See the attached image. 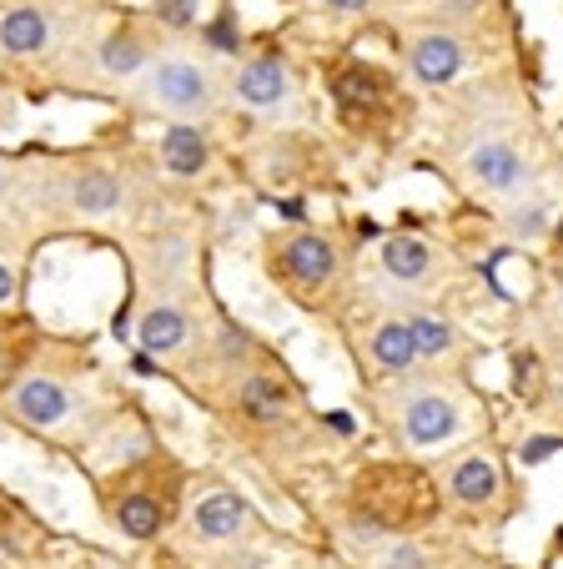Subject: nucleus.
<instances>
[{"mask_svg":"<svg viewBox=\"0 0 563 569\" xmlns=\"http://www.w3.org/2000/svg\"><path fill=\"white\" fill-rule=\"evenodd\" d=\"M137 409V388H121L111 378V368L97 353V338L46 328L21 373L0 393V429L86 469Z\"/></svg>","mask_w":563,"mask_h":569,"instance_id":"f257e3e1","label":"nucleus"},{"mask_svg":"<svg viewBox=\"0 0 563 569\" xmlns=\"http://www.w3.org/2000/svg\"><path fill=\"white\" fill-rule=\"evenodd\" d=\"M157 187L141 147H131V127L117 121L86 147L21 151V177L6 207H21L51 232H127L157 207Z\"/></svg>","mask_w":563,"mask_h":569,"instance_id":"f03ea898","label":"nucleus"},{"mask_svg":"<svg viewBox=\"0 0 563 569\" xmlns=\"http://www.w3.org/2000/svg\"><path fill=\"white\" fill-rule=\"evenodd\" d=\"M86 483H91V505L97 519L117 545L151 555L157 545H167V535L177 529L187 495H192L197 469L161 439L151 409L141 403L127 423L117 429V439L86 463Z\"/></svg>","mask_w":563,"mask_h":569,"instance_id":"7ed1b4c3","label":"nucleus"},{"mask_svg":"<svg viewBox=\"0 0 563 569\" xmlns=\"http://www.w3.org/2000/svg\"><path fill=\"white\" fill-rule=\"evenodd\" d=\"M257 463H292L312 443V403L272 343L197 403Z\"/></svg>","mask_w":563,"mask_h":569,"instance_id":"20e7f679","label":"nucleus"},{"mask_svg":"<svg viewBox=\"0 0 563 569\" xmlns=\"http://www.w3.org/2000/svg\"><path fill=\"white\" fill-rule=\"evenodd\" d=\"M443 519V489L438 473L418 459H368L342 479L332 529L348 555H368L372 545L398 535H428Z\"/></svg>","mask_w":563,"mask_h":569,"instance_id":"39448f33","label":"nucleus"},{"mask_svg":"<svg viewBox=\"0 0 563 569\" xmlns=\"http://www.w3.org/2000/svg\"><path fill=\"white\" fill-rule=\"evenodd\" d=\"M272 545L277 529L267 525L257 499H247L222 473L197 469L177 529L151 555L181 569H262L272 565Z\"/></svg>","mask_w":563,"mask_h":569,"instance_id":"423d86ee","label":"nucleus"},{"mask_svg":"<svg viewBox=\"0 0 563 569\" xmlns=\"http://www.w3.org/2000/svg\"><path fill=\"white\" fill-rule=\"evenodd\" d=\"M117 121L127 127H167V121H227V66L202 56L192 41H177L131 81L117 101Z\"/></svg>","mask_w":563,"mask_h":569,"instance_id":"0eeeda50","label":"nucleus"},{"mask_svg":"<svg viewBox=\"0 0 563 569\" xmlns=\"http://www.w3.org/2000/svg\"><path fill=\"white\" fill-rule=\"evenodd\" d=\"M167 46H177V41H171V36L161 31L147 11L111 16L107 26H97V31L86 36L71 56H66V66L56 71L51 91H46V101H51V97L117 101L131 81H141V76H147V66L157 61Z\"/></svg>","mask_w":563,"mask_h":569,"instance_id":"6e6552de","label":"nucleus"},{"mask_svg":"<svg viewBox=\"0 0 563 569\" xmlns=\"http://www.w3.org/2000/svg\"><path fill=\"white\" fill-rule=\"evenodd\" d=\"M372 413H378L383 433L393 439V449L403 453V459L443 453V449H453V443H463L468 429H473V409H468L463 388L448 373H438V368H418V373H408V378L378 383Z\"/></svg>","mask_w":563,"mask_h":569,"instance_id":"1a4fd4ad","label":"nucleus"},{"mask_svg":"<svg viewBox=\"0 0 563 569\" xmlns=\"http://www.w3.org/2000/svg\"><path fill=\"white\" fill-rule=\"evenodd\" d=\"M217 308H222V302H217L212 282L202 278V282H192V288L141 302V308L131 312L121 343H131L141 368H151L157 378L177 383V378L192 368V358L202 353V338H207V328H212Z\"/></svg>","mask_w":563,"mask_h":569,"instance_id":"9d476101","label":"nucleus"},{"mask_svg":"<svg viewBox=\"0 0 563 569\" xmlns=\"http://www.w3.org/2000/svg\"><path fill=\"white\" fill-rule=\"evenodd\" d=\"M342 242L322 227H277L262 237V272L277 292H288L302 308H328L332 292L342 288Z\"/></svg>","mask_w":563,"mask_h":569,"instance_id":"9b49d317","label":"nucleus"},{"mask_svg":"<svg viewBox=\"0 0 563 569\" xmlns=\"http://www.w3.org/2000/svg\"><path fill=\"white\" fill-rule=\"evenodd\" d=\"M151 177L161 187H197L212 182L227 167V141H222V121H167L151 127V137L141 141Z\"/></svg>","mask_w":563,"mask_h":569,"instance_id":"f8f14e48","label":"nucleus"},{"mask_svg":"<svg viewBox=\"0 0 563 569\" xmlns=\"http://www.w3.org/2000/svg\"><path fill=\"white\" fill-rule=\"evenodd\" d=\"M227 101H232L237 117H282V111L298 101V66L282 51H267V46H247L232 66H227Z\"/></svg>","mask_w":563,"mask_h":569,"instance_id":"ddd939ff","label":"nucleus"},{"mask_svg":"<svg viewBox=\"0 0 563 569\" xmlns=\"http://www.w3.org/2000/svg\"><path fill=\"white\" fill-rule=\"evenodd\" d=\"M438 489H443V509L463 519H493L509 505V469L493 449L473 443V449H458L453 459L438 469Z\"/></svg>","mask_w":563,"mask_h":569,"instance_id":"4468645a","label":"nucleus"},{"mask_svg":"<svg viewBox=\"0 0 563 569\" xmlns=\"http://www.w3.org/2000/svg\"><path fill=\"white\" fill-rule=\"evenodd\" d=\"M463 177L479 187L483 197H493V202H513V197L529 192L533 161H529V151H523L513 137L483 131V137H473L463 147Z\"/></svg>","mask_w":563,"mask_h":569,"instance_id":"2eb2a0df","label":"nucleus"},{"mask_svg":"<svg viewBox=\"0 0 563 569\" xmlns=\"http://www.w3.org/2000/svg\"><path fill=\"white\" fill-rule=\"evenodd\" d=\"M358 358H362V368H368L378 383H393V378H408V373L423 368L413 333H408V318L398 308H378L368 322H362Z\"/></svg>","mask_w":563,"mask_h":569,"instance_id":"dca6fc26","label":"nucleus"},{"mask_svg":"<svg viewBox=\"0 0 563 569\" xmlns=\"http://www.w3.org/2000/svg\"><path fill=\"white\" fill-rule=\"evenodd\" d=\"M66 539L36 515V505H26L21 495L0 489V569H31L41 559H51Z\"/></svg>","mask_w":563,"mask_h":569,"instance_id":"f3484780","label":"nucleus"},{"mask_svg":"<svg viewBox=\"0 0 563 569\" xmlns=\"http://www.w3.org/2000/svg\"><path fill=\"white\" fill-rule=\"evenodd\" d=\"M378 272H383L388 288L398 292H433L438 278H443V252L418 232H388L378 242Z\"/></svg>","mask_w":563,"mask_h":569,"instance_id":"a211bd4d","label":"nucleus"},{"mask_svg":"<svg viewBox=\"0 0 563 569\" xmlns=\"http://www.w3.org/2000/svg\"><path fill=\"white\" fill-rule=\"evenodd\" d=\"M403 66H408V76H413L418 87L443 91L468 71V41L453 31V26H428V31L408 36Z\"/></svg>","mask_w":563,"mask_h":569,"instance_id":"6ab92c4d","label":"nucleus"},{"mask_svg":"<svg viewBox=\"0 0 563 569\" xmlns=\"http://www.w3.org/2000/svg\"><path fill=\"white\" fill-rule=\"evenodd\" d=\"M328 87L348 121H378V117H388L398 101V87L388 81V71L383 66H368V61H342Z\"/></svg>","mask_w":563,"mask_h":569,"instance_id":"aec40b11","label":"nucleus"},{"mask_svg":"<svg viewBox=\"0 0 563 569\" xmlns=\"http://www.w3.org/2000/svg\"><path fill=\"white\" fill-rule=\"evenodd\" d=\"M398 312L408 318V333H413L423 368H448V363H453L458 348H463V333H458V322L448 318L443 308H423V302H408V308H398Z\"/></svg>","mask_w":563,"mask_h":569,"instance_id":"412c9836","label":"nucleus"},{"mask_svg":"<svg viewBox=\"0 0 563 569\" xmlns=\"http://www.w3.org/2000/svg\"><path fill=\"white\" fill-rule=\"evenodd\" d=\"M362 569H448V549H438L428 535H398V539H383L372 545L368 555H358Z\"/></svg>","mask_w":563,"mask_h":569,"instance_id":"4be33fe9","label":"nucleus"},{"mask_svg":"<svg viewBox=\"0 0 563 569\" xmlns=\"http://www.w3.org/2000/svg\"><path fill=\"white\" fill-rule=\"evenodd\" d=\"M41 333H46V322H36L26 308L0 312V393H6V383L21 373V363L31 358V348L41 343Z\"/></svg>","mask_w":563,"mask_h":569,"instance_id":"5701e85b","label":"nucleus"},{"mask_svg":"<svg viewBox=\"0 0 563 569\" xmlns=\"http://www.w3.org/2000/svg\"><path fill=\"white\" fill-rule=\"evenodd\" d=\"M549 227H553V212L539 192H523V197H513V202H503V232L519 237V242H533V237H543Z\"/></svg>","mask_w":563,"mask_h":569,"instance_id":"b1692460","label":"nucleus"},{"mask_svg":"<svg viewBox=\"0 0 563 569\" xmlns=\"http://www.w3.org/2000/svg\"><path fill=\"white\" fill-rule=\"evenodd\" d=\"M147 16L171 36V41H197V31H202V21H207L202 0H151Z\"/></svg>","mask_w":563,"mask_h":569,"instance_id":"393cba45","label":"nucleus"},{"mask_svg":"<svg viewBox=\"0 0 563 569\" xmlns=\"http://www.w3.org/2000/svg\"><path fill=\"white\" fill-rule=\"evenodd\" d=\"M26 91H21V81H16L11 71H0V141H6V131H16L21 127V117H26Z\"/></svg>","mask_w":563,"mask_h":569,"instance_id":"a878e982","label":"nucleus"},{"mask_svg":"<svg viewBox=\"0 0 563 569\" xmlns=\"http://www.w3.org/2000/svg\"><path fill=\"white\" fill-rule=\"evenodd\" d=\"M21 268H16L6 252H0V312H11V308H21Z\"/></svg>","mask_w":563,"mask_h":569,"instance_id":"bb28decb","label":"nucleus"},{"mask_svg":"<svg viewBox=\"0 0 563 569\" xmlns=\"http://www.w3.org/2000/svg\"><path fill=\"white\" fill-rule=\"evenodd\" d=\"M31 569H101V565H97V555H86V549L61 545L51 559H41V565H31Z\"/></svg>","mask_w":563,"mask_h":569,"instance_id":"cd10ccee","label":"nucleus"},{"mask_svg":"<svg viewBox=\"0 0 563 569\" xmlns=\"http://www.w3.org/2000/svg\"><path fill=\"white\" fill-rule=\"evenodd\" d=\"M489 0H438L433 11L443 16V26H453V21H468V16H479Z\"/></svg>","mask_w":563,"mask_h":569,"instance_id":"c85d7f7f","label":"nucleus"},{"mask_svg":"<svg viewBox=\"0 0 563 569\" xmlns=\"http://www.w3.org/2000/svg\"><path fill=\"white\" fill-rule=\"evenodd\" d=\"M559 443H563V439H533V443H523L519 453H523V463H539V459H549Z\"/></svg>","mask_w":563,"mask_h":569,"instance_id":"c756f323","label":"nucleus"},{"mask_svg":"<svg viewBox=\"0 0 563 569\" xmlns=\"http://www.w3.org/2000/svg\"><path fill=\"white\" fill-rule=\"evenodd\" d=\"M332 16H362V11H372V0H322Z\"/></svg>","mask_w":563,"mask_h":569,"instance_id":"7c9ffc66","label":"nucleus"},{"mask_svg":"<svg viewBox=\"0 0 563 569\" xmlns=\"http://www.w3.org/2000/svg\"><path fill=\"white\" fill-rule=\"evenodd\" d=\"M549 237H553V242H559V252H563V212H559V217H553V227H549Z\"/></svg>","mask_w":563,"mask_h":569,"instance_id":"2f4dec72","label":"nucleus"},{"mask_svg":"<svg viewBox=\"0 0 563 569\" xmlns=\"http://www.w3.org/2000/svg\"><path fill=\"white\" fill-rule=\"evenodd\" d=\"M553 308H559V318H563V282H559V298H553Z\"/></svg>","mask_w":563,"mask_h":569,"instance_id":"473e14b6","label":"nucleus"},{"mask_svg":"<svg viewBox=\"0 0 563 569\" xmlns=\"http://www.w3.org/2000/svg\"><path fill=\"white\" fill-rule=\"evenodd\" d=\"M0 489H6V483H0Z\"/></svg>","mask_w":563,"mask_h":569,"instance_id":"72a5a7b5","label":"nucleus"}]
</instances>
